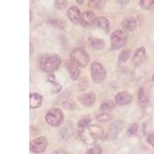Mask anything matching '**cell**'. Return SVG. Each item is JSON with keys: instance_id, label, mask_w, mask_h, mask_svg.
Segmentation results:
<instances>
[{"instance_id": "29", "label": "cell", "mask_w": 154, "mask_h": 154, "mask_svg": "<svg viewBox=\"0 0 154 154\" xmlns=\"http://www.w3.org/2000/svg\"><path fill=\"white\" fill-rule=\"evenodd\" d=\"M146 142L154 148V132H151L146 137Z\"/></svg>"}, {"instance_id": "7", "label": "cell", "mask_w": 154, "mask_h": 154, "mask_svg": "<svg viewBox=\"0 0 154 154\" xmlns=\"http://www.w3.org/2000/svg\"><path fill=\"white\" fill-rule=\"evenodd\" d=\"M47 145L48 141L46 137H40L30 141L29 149L34 153H42L46 151Z\"/></svg>"}, {"instance_id": "16", "label": "cell", "mask_w": 154, "mask_h": 154, "mask_svg": "<svg viewBox=\"0 0 154 154\" xmlns=\"http://www.w3.org/2000/svg\"><path fill=\"white\" fill-rule=\"evenodd\" d=\"M80 100L81 103L82 104L85 106H90L93 105L96 101V95L95 93H86L82 94V96H80Z\"/></svg>"}, {"instance_id": "8", "label": "cell", "mask_w": 154, "mask_h": 154, "mask_svg": "<svg viewBox=\"0 0 154 154\" xmlns=\"http://www.w3.org/2000/svg\"><path fill=\"white\" fill-rule=\"evenodd\" d=\"M146 60V49L143 46H140V48L137 49V51L135 52L133 56V64L135 66H140V64H142L145 60Z\"/></svg>"}, {"instance_id": "1", "label": "cell", "mask_w": 154, "mask_h": 154, "mask_svg": "<svg viewBox=\"0 0 154 154\" xmlns=\"http://www.w3.org/2000/svg\"><path fill=\"white\" fill-rule=\"evenodd\" d=\"M79 137L86 145H94L99 140L104 138L105 133L101 126L93 124L82 129L79 133Z\"/></svg>"}, {"instance_id": "27", "label": "cell", "mask_w": 154, "mask_h": 154, "mask_svg": "<svg viewBox=\"0 0 154 154\" xmlns=\"http://www.w3.org/2000/svg\"><path fill=\"white\" fill-rule=\"evenodd\" d=\"M63 106L66 109H75L74 102L72 100H70L69 98H66V100H63Z\"/></svg>"}, {"instance_id": "32", "label": "cell", "mask_w": 154, "mask_h": 154, "mask_svg": "<svg viewBox=\"0 0 154 154\" xmlns=\"http://www.w3.org/2000/svg\"><path fill=\"white\" fill-rule=\"evenodd\" d=\"M32 11L30 10V22L32 21Z\"/></svg>"}, {"instance_id": "24", "label": "cell", "mask_w": 154, "mask_h": 154, "mask_svg": "<svg viewBox=\"0 0 154 154\" xmlns=\"http://www.w3.org/2000/svg\"><path fill=\"white\" fill-rule=\"evenodd\" d=\"M91 122V118L89 117V116H83L81 119H79V120L78 121V126L79 128H80L81 130L82 129H84V128L87 127L88 126H89V123Z\"/></svg>"}, {"instance_id": "25", "label": "cell", "mask_w": 154, "mask_h": 154, "mask_svg": "<svg viewBox=\"0 0 154 154\" xmlns=\"http://www.w3.org/2000/svg\"><path fill=\"white\" fill-rule=\"evenodd\" d=\"M140 5L146 10H150L154 8V0H142L140 1Z\"/></svg>"}, {"instance_id": "21", "label": "cell", "mask_w": 154, "mask_h": 154, "mask_svg": "<svg viewBox=\"0 0 154 154\" xmlns=\"http://www.w3.org/2000/svg\"><path fill=\"white\" fill-rule=\"evenodd\" d=\"M130 53H131V50L129 49H123V50L121 51V53L119 55V57H118V61L119 63H125L126 61H127L128 59L130 56Z\"/></svg>"}, {"instance_id": "3", "label": "cell", "mask_w": 154, "mask_h": 154, "mask_svg": "<svg viewBox=\"0 0 154 154\" xmlns=\"http://www.w3.org/2000/svg\"><path fill=\"white\" fill-rule=\"evenodd\" d=\"M112 49H119L123 48L128 41V34L125 30H116L110 35Z\"/></svg>"}, {"instance_id": "19", "label": "cell", "mask_w": 154, "mask_h": 154, "mask_svg": "<svg viewBox=\"0 0 154 154\" xmlns=\"http://www.w3.org/2000/svg\"><path fill=\"white\" fill-rule=\"evenodd\" d=\"M137 101L141 107H145L148 103V97L146 96L145 89L143 87H140L137 93Z\"/></svg>"}, {"instance_id": "30", "label": "cell", "mask_w": 154, "mask_h": 154, "mask_svg": "<svg viewBox=\"0 0 154 154\" xmlns=\"http://www.w3.org/2000/svg\"><path fill=\"white\" fill-rule=\"evenodd\" d=\"M66 5V1H56L55 2V6L59 9H63Z\"/></svg>"}, {"instance_id": "13", "label": "cell", "mask_w": 154, "mask_h": 154, "mask_svg": "<svg viewBox=\"0 0 154 154\" xmlns=\"http://www.w3.org/2000/svg\"><path fill=\"white\" fill-rule=\"evenodd\" d=\"M96 18V17L95 16V13L93 11H86V12L82 13L80 24L82 25V26H88L89 25L93 24V22H94Z\"/></svg>"}, {"instance_id": "33", "label": "cell", "mask_w": 154, "mask_h": 154, "mask_svg": "<svg viewBox=\"0 0 154 154\" xmlns=\"http://www.w3.org/2000/svg\"><path fill=\"white\" fill-rule=\"evenodd\" d=\"M152 79V82H154V73L152 74V79Z\"/></svg>"}, {"instance_id": "2", "label": "cell", "mask_w": 154, "mask_h": 154, "mask_svg": "<svg viewBox=\"0 0 154 154\" xmlns=\"http://www.w3.org/2000/svg\"><path fill=\"white\" fill-rule=\"evenodd\" d=\"M61 64L60 57L55 54H46L41 57L39 66L45 72L51 73L57 70Z\"/></svg>"}, {"instance_id": "4", "label": "cell", "mask_w": 154, "mask_h": 154, "mask_svg": "<svg viewBox=\"0 0 154 154\" xmlns=\"http://www.w3.org/2000/svg\"><path fill=\"white\" fill-rule=\"evenodd\" d=\"M89 54L81 48H76L70 53V60L79 67H85L89 63Z\"/></svg>"}, {"instance_id": "15", "label": "cell", "mask_w": 154, "mask_h": 154, "mask_svg": "<svg viewBox=\"0 0 154 154\" xmlns=\"http://www.w3.org/2000/svg\"><path fill=\"white\" fill-rule=\"evenodd\" d=\"M89 48L94 50H100V49H103L106 46V43L103 39L99 38H95V37H91L89 38L88 41Z\"/></svg>"}, {"instance_id": "22", "label": "cell", "mask_w": 154, "mask_h": 154, "mask_svg": "<svg viewBox=\"0 0 154 154\" xmlns=\"http://www.w3.org/2000/svg\"><path fill=\"white\" fill-rule=\"evenodd\" d=\"M106 1L102 0H93V1H89V5L93 9H100L104 7L106 5Z\"/></svg>"}, {"instance_id": "9", "label": "cell", "mask_w": 154, "mask_h": 154, "mask_svg": "<svg viewBox=\"0 0 154 154\" xmlns=\"http://www.w3.org/2000/svg\"><path fill=\"white\" fill-rule=\"evenodd\" d=\"M122 126H123V123L121 121H118V122L113 123L110 126V127H109L108 130V133L105 135L104 138L108 139L109 140H115L117 137L119 132H120Z\"/></svg>"}, {"instance_id": "14", "label": "cell", "mask_w": 154, "mask_h": 154, "mask_svg": "<svg viewBox=\"0 0 154 154\" xmlns=\"http://www.w3.org/2000/svg\"><path fill=\"white\" fill-rule=\"evenodd\" d=\"M66 69L68 70L71 79H73V80H76L79 78V73H80L79 66L70 60L66 63Z\"/></svg>"}, {"instance_id": "20", "label": "cell", "mask_w": 154, "mask_h": 154, "mask_svg": "<svg viewBox=\"0 0 154 154\" xmlns=\"http://www.w3.org/2000/svg\"><path fill=\"white\" fill-rule=\"evenodd\" d=\"M115 107V103L114 102H112V100H104L100 104V110L103 111V112H109L112 109H113V108Z\"/></svg>"}, {"instance_id": "6", "label": "cell", "mask_w": 154, "mask_h": 154, "mask_svg": "<svg viewBox=\"0 0 154 154\" xmlns=\"http://www.w3.org/2000/svg\"><path fill=\"white\" fill-rule=\"evenodd\" d=\"M90 70L92 79L96 83H101L102 82H103L106 76V71L101 63L98 62L93 63L90 67Z\"/></svg>"}, {"instance_id": "5", "label": "cell", "mask_w": 154, "mask_h": 154, "mask_svg": "<svg viewBox=\"0 0 154 154\" xmlns=\"http://www.w3.org/2000/svg\"><path fill=\"white\" fill-rule=\"evenodd\" d=\"M63 112L61 109L58 108L50 109L47 111L45 116L46 123L52 126H59L62 124L63 121Z\"/></svg>"}, {"instance_id": "23", "label": "cell", "mask_w": 154, "mask_h": 154, "mask_svg": "<svg viewBox=\"0 0 154 154\" xmlns=\"http://www.w3.org/2000/svg\"><path fill=\"white\" fill-rule=\"evenodd\" d=\"M112 115L108 112H103L96 116V120L99 122H107L112 119Z\"/></svg>"}, {"instance_id": "11", "label": "cell", "mask_w": 154, "mask_h": 154, "mask_svg": "<svg viewBox=\"0 0 154 154\" xmlns=\"http://www.w3.org/2000/svg\"><path fill=\"white\" fill-rule=\"evenodd\" d=\"M67 16L72 23H75H75H80L82 13L79 8L75 5H72L67 11Z\"/></svg>"}, {"instance_id": "12", "label": "cell", "mask_w": 154, "mask_h": 154, "mask_svg": "<svg viewBox=\"0 0 154 154\" xmlns=\"http://www.w3.org/2000/svg\"><path fill=\"white\" fill-rule=\"evenodd\" d=\"M137 20L134 17L131 16H126L121 23V27L125 31H133L135 29L137 28Z\"/></svg>"}, {"instance_id": "10", "label": "cell", "mask_w": 154, "mask_h": 154, "mask_svg": "<svg viewBox=\"0 0 154 154\" xmlns=\"http://www.w3.org/2000/svg\"><path fill=\"white\" fill-rule=\"evenodd\" d=\"M133 96L127 92H119L115 96V103L119 106H126L131 103Z\"/></svg>"}, {"instance_id": "18", "label": "cell", "mask_w": 154, "mask_h": 154, "mask_svg": "<svg viewBox=\"0 0 154 154\" xmlns=\"http://www.w3.org/2000/svg\"><path fill=\"white\" fill-rule=\"evenodd\" d=\"M93 25L96 26L98 28L103 29L104 31L108 32L109 29V20L104 16H99L95 19L94 22H93Z\"/></svg>"}, {"instance_id": "31", "label": "cell", "mask_w": 154, "mask_h": 154, "mask_svg": "<svg viewBox=\"0 0 154 154\" xmlns=\"http://www.w3.org/2000/svg\"><path fill=\"white\" fill-rule=\"evenodd\" d=\"M52 154H67V153L66 151L63 150V149H58V150L54 151Z\"/></svg>"}, {"instance_id": "28", "label": "cell", "mask_w": 154, "mask_h": 154, "mask_svg": "<svg viewBox=\"0 0 154 154\" xmlns=\"http://www.w3.org/2000/svg\"><path fill=\"white\" fill-rule=\"evenodd\" d=\"M102 153V148L100 146L96 145L91 147L90 149L86 151V154H101Z\"/></svg>"}, {"instance_id": "26", "label": "cell", "mask_w": 154, "mask_h": 154, "mask_svg": "<svg viewBox=\"0 0 154 154\" xmlns=\"http://www.w3.org/2000/svg\"><path fill=\"white\" fill-rule=\"evenodd\" d=\"M139 130V126L137 123H133L128 128L127 130V135L128 136H133V135L137 134V133Z\"/></svg>"}, {"instance_id": "17", "label": "cell", "mask_w": 154, "mask_h": 154, "mask_svg": "<svg viewBox=\"0 0 154 154\" xmlns=\"http://www.w3.org/2000/svg\"><path fill=\"white\" fill-rule=\"evenodd\" d=\"M42 103V96L35 93H30L29 95V107L31 109H37L40 107Z\"/></svg>"}]
</instances>
